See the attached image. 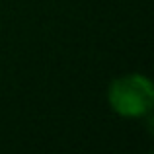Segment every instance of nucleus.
Segmentation results:
<instances>
[{
	"mask_svg": "<svg viewBox=\"0 0 154 154\" xmlns=\"http://www.w3.org/2000/svg\"><path fill=\"white\" fill-rule=\"evenodd\" d=\"M107 102L111 109L121 117L139 119L152 111L154 84L148 76L133 72L123 74L111 82L107 90Z\"/></svg>",
	"mask_w": 154,
	"mask_h": 154,
	"instance_id": "1",
	"label": "nucleus"
}]
</instances>
